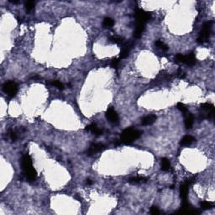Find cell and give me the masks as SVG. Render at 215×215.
I'll list each match as a JSON object with an SVG mask.
<instances>
[{
    "mask_svg": "<svg viewBox=\"0 0 215 215\" xmlns=\"http://www.w3.org/2000/svg\"><path fill=\"white\" fill-rule=\"evenodd\" d=\"M22 167L25 171L26 177L28 178L29 181H34L36 178V171L33 168L32 165V161L29 155H25L22 157Z\"/></svg>",
    "mask_w": 215,
    "mask_h": 215,
    "instance_id": "obj_1",
    "label": "cell"
},
{
    "mask_svg": "<svg viewBox=\"0 0 215 215\" xmlns=\"http://www.w3.org/2000/svg\"><path fill=\"white\" fill-rule=\"evenodd\" d=\"M141 135V132L140 130L129 127V128L125 129L121 134V142L126 145H129L135 140H137Z\"/></svg>",
    "mask_w": 215,
    "mask_h": 215,
    "instance_id": "obj_2",
    "label": "cell"
},
{
    "mask_svg": "<svg viewBox=\"0 0 215 215\" xmlns=\"http://www.w3.org/2000/svg\"><path fill=\"white\" fill-rule=\"evenodd\" d=\"M212 30V22H206L203 26V29L200 32V35L198 38V43H204L209 39Z\"/></svg>",
    "mask_w": 215,
    "mask_h": 215,
    "instance_id": "obj_3",
    "label": "cell"
},
{
    "mask_svg": "<svg viewBox=\"0 0 215 215\" xmlns=\"http://www.w3.org/2000/svg\"><path fill=\"white\" fill-rule=\"evenodd\" d=\"M201 109L203 110L202 116L205 119H211L214 116V106L211 104H201Z\"/></svg>",
    "mask_w": 215,
    "mask_h": 215,
    "instance_id": "obj_4",
    "label": "cell"
},
{
    "mask_svg": "<svg viewBox=\"0 0 215 215\" xmlns=\"http://www.w3.org/2000/svg\"><path fill=\"white\" fill-rule=\"evenodd\" d=\"M135 17L136 18L137 22L145 24V22H147L150 19L151 14H150V13L146 12V11L143 10V9L137 8L136 11L135 13Z\"/></svg>",
    "mask_w": 215,
    "mask_h": 215,
    "instance_id": "obj_5",
    "label": "cell"
},
{
    "mask_svg": "<svg viewBox=\"0 0 215 215\" xmlns=\"http://www.w3.org/2000/svg\"><path fill=\"white\" fill-rule=\"evenodd\" d=\"M3 89L6 94L13 97V96L15 95L18 92V86H17L16 83H14V82H8L4 84Z\"/></svg>",
    "mask_w": 215,
    "mask_h": 215,
    "instance_id": "obj_6",
    "label": "cell"
},
{
    "mask_svg": "<svg viewBox=\"0 0 215 215\" xmlns=\"http://www.w3.org/2000/svg\"><path fill=\"white\" fill-rule=\"evenodd\" d=\"M106 117L111 124H119V115L113 108H109L108 109L107 112H106Z\"/></svg>",
    "mask_w": 215,
    "mask_h": 215,
    "instance_id": "obj_7",
    "label": "cell"
},
{
    "mask_svg": "<svg viewBox=\"0 0 215 215\" xmlns=\"http://www.w3.org/2000/svg\"><path fill=\"white\" fill-rule=\"evenodd\" d=\"M105 149V146L103 144H92L89 147V149L87 151V156H92L95 154L103 151Z\"/></svg>",
    "mask_w": 215,
    "mask_h": 215,
    "instance_id": "obj_8",
    "label": "cell"
},
{
    "mask_svg": "<svg viewBox=\"0 0 215 215\" xmlns=\"http://www.w3.org/2000/svg\"><path fill=\"white\" fill-rule=\"evenodd\" d=\"M192 180H187L184 184H182L180 187V195L182 199L184 200V202H186L187 198V193H188V187L192 184Z\"/></svg>",
    "mask_w": 215,
    "mask_h": 215,
    "instance_id": "obj_9",
    "label": "cell"
},
{
    "mask_svg": "<svg viewBox=\"0 0 215 215\" xmlns=\"http://www.w3.org/2000/svg\"><path fill=\"white\" fill-rule=\"evenodd\" d=\"M144 30H145V24L137 22L136 27H135V32H134V36L135 38H140L142 35V33L144 32Z\"/></svg>",
    "mask_w": 215,
    "mask_h": 215,
    "instance_id": "obj_10",
    "label": "cell"
},
{
    "mask_svg": "<svg viewBox=\"0 0 215 215\" xmlns=\"http://www.w3.org/2000/svg\"><path fill=\"white\" fill-rule=\"evenodd\" d=\"M196 62H197V59H196V56L193 53L188 54L187 56H184L183 63H185L188 66H193V65H195Z\"/></svg>",
    "mask_w": 215,
    "mask_h": 215,
    "instance_id": "obj_11",
    "label": "cell"
},
{
    "mask_svg": "<svg viewBox=\"0 0 215 215\" xmlns=\"http://www.w3.org/2000/svg\"><path fill=\"white\" fill-rule=\"evenodd\" d=\"M184 116H185V121H184L185 127H186V129H191L192 126V124H193V120H194L193 115L188 112Z\"/></svg>",
    "mask_w": 215,
    "mask_h": 215,
    "instance_id": "obj_12",
    "label": "cell"
},
{
    "mask_svg": "<svg viewBox=\"0 0 215 215\" xmlns=\"http://www.w3.org/2000/svg\"><path fill=\"white\" fill-rule=\"evenodd\" d=\"M86 129H87V131H90V132L93 133V134H95L97 135H102L103 134V130L99 129L95 124H92L90 125H88L86 127Z\"/></svg>",
    "mask_w": 215,
    "mask_h": 215,
    "instance_id": "obj_13",
    "label": "cell"
},
{
    "mask_svg": "<svg viewBox=\"0 0 215 215\" xmlns=\"http://www.w3.org/2000/svg\"><path fill=\"white\" fill-rule=\"evenodd\" d=\"M195 141V139L191 135H186L182 139V141L180 142V144L183 146H189Z\"/></svg>",
    "mask_w": 215,
    "mask_h": 215,
    "instance_id": "obj_14",
    "label": "cell"
},
{
    "mask_svg": "<svg viewBox=\"0 0 215 215\" xmlns=\"http://www.w3.org/2000/svg\"><path fill=\"white\" fill-rule=\"evenodd\" d=\"M156 120V117L151 114V115L145 116V118L141 120V123H142L143 125H150V124L155 123Z\"/></svg>",
    "mask_w": 215,
    "mask_h": 215,
    "instance_id": "obj_15",
    "label": "cell"
},
{
    "mask_svg": "<svg viewBox=\"0 0 215 215\" xmlns=\"http://www.w3.org/2000/svg\"><path fill=\"white\" fill-rule=\"evenodd\" d=\"M161 166L162 171H169L171 169V163H170L169 160L166 159V158H162L161 162Z\"/></svg>",
    "mask_w": 215,
    "mask_h": 215,
    "instance_id": "obj_16",
    "label": "cell"
},
{
    "mask_svg": "<svg viewBox=\"0 0 215 215\" xmlns=\"http://www.w3.org/2000/svg\"><path fill=\"white\" fill-rule=\"evenodd\" d=\"M148 179L144 177H134L129 180V182L131 184H137V183H141V182H145Z\"/></svg>",
    "mask_w": 215,
    "mask_h": 215,
    "instance_id": "obj_17",
    "label": "cell"
},
{
    "mask_svg": "<svg viewBox=\"0 0 215 215\" xmlns=\"http://www.w3.org/2000/svg\"><path fill=\"white\" fill-rule=\"evenodd\" d=\"M103 25L105 28H111L114 26V20L111 19V18H105L104 20V23H103Z\"/></svg>",
    "mask_w": 215,
    "mask_h": 215,
    "instance_id": "obj_18",
    "label": "cell"
},
{
    "mask_svg": "<svg viewBox=\"0 0 215 215\" xmlns=\"http://www.w3.org/2000/svg\"><path fill=\"white\" fill-rule=\"evenodd\" d=\"M109 41L112 43H114V44H122L124 42L123 38L120 37V36H111L109 38Z\"/></svg>",
    "mask_w": 215,
    "mask_h": 215,
    "instance_id": "obj_19",
    "label": "cell"
},
{
    "mask_svg": "<svg viewBox=\"0 0 215 215\" xmlns=\"http://www.w3.org/2000/svg\"><path fill=\"white\" fill-rule=\"evenodd\" d=\"M156 46H157L158 49H160L161 50L165 51V50H168V46H166L165 43H163L161 41H157L156 42Z\"/></svg>",
    "mask_w": 215,
    "mask_h": 215,
    "instance_id": "obj_20",
    "label": "cell"
},
{
    "mask_svg": "<svg viewBox=\"0 0 215 215\" xmlns=\"http://www.w3.org/2000/svg\"><path fill=\"white\" fill-rule=\"evenodd\" d=\"M213 207V204L210 202H207V201H204L203 203H201V207L204 209V210H207V209H210L212 207Z\"/></svg>",
    "mask_w": 215,
    "mask_h": 215,
    "instance_id": "obj_21",
    "label": "cell"
},
{
    "mask_svg": "<svg viewBox=\"0 0 215 215\" xmlns=\"http://www.w3.org/2000/svg\"><path fill=\"white\" fill-rule=\"evenodd\" d=\"M177 108H178V109L182 112L184 115H185V114H186L188 113V111H187V108H186V106H185V105H184L183 104H182V103H179V104H177Z\"/></svg>",
    "mask_w": 215,
    "mask_h": 215,
    "instance_id": "obj_22",
    "label": "cell"
},
{
    "mask_svg": "<svg viewBox=\"0 0 215 215\" xmlns=\"http://www.w3.org/2000/svg\"><path fill=\"white\" fill-rule=\"evenodd\" d=\"M129 49H127V48H122V50L120 51V57L121 58H125L129 56Z\"/></svg>",
    "mask_w": 215,
    "mask_h": 215,
    "instance_id": "obj_23",
    "label": "cell"
},
{
    "mask_svg": "<svg viewBox=\"0 0 215 215\" xmlns=\"http://www.w3.org/2000/svg\"><path fill=\"white\" fill-rule=\"evenodd\" d=\"M175 62L177 63H183L184 62V56L182 54H177L175 56Z\"/></svg>",
    "mask_w": 215,
    "mask_h": 215,
    "instance_id": "obj_24",
    "label": "cell"
},
{
    "mask_svg": "<svg viewBox=\"0 0 215 215\" xmlns=\"http://www.w3.org/2000/svg\"><path fill=\"white\" fill-rule=\"evenodd\" d=\"M34 7H35V3L34 2H28V3L25 4V8H26V10L28 12L31 11L34 8Z\"/></svg>",
    "mask_w": 215,
    "mask_h": 215,
    "instance_id": "obj_25",
    "label": "cell"
},
{
    "mask_svg": "<svg viewBox=\"0 0 215 215\" xmlns=\"http://www.w3.org/2000/svg\"><path fill=\"white\" fill-rule=\"evenodd\" d=\"M51 84H52L53 86H55V87H57L58 89H61V90H62V89L64 88V85H63L62 83L58 82V81H53V82L51 83Z\"/></svg>",
    "mask_w": 215,
    "mask_h": 215,
    "instance_id": "obj_26",
    "label": "cell"
},
{
    "mask_svg": "<svg viewBox=\"0 0 215 215\" xmlns=\"http://www.w3.org/2000/svg\"><path fill=\"white\" fill-rule=\"evenodd\" d=\"M119 65H120V60L119 59H114L111 62V66L113 68H115L117 69L119 67Z\"/></svg>",
    "mask_w": 215,
    "mask_h": 215,
    "instance_id": "obj_27",
    "label": "cell"
},
{
    "mask_svg": "<svg viewBox=\"0 0 215 215\" xmlns=\"http://www.w3.org/2000/svg\"><path fill=\"white\" fill-rule=\"evenodd\" d=\"M150 213H151V214H153V215H157L160 213V210L158 209V207H155V206L150 207Z\"/></svg>",
    "mask_w": 215,
    "mask_h": 215,
    "instance_id": "obj_28",
    "label": "cell"
},
{
    "mask_svg": "<svg viewBox=\"0 0 215 215\" xmlns=\"http://www.w3.org/2000/svg\"><path fill=\"white\" fill-rule=\"evenodd\" d=\"M9 136H10V139H11L13 141H16L17 138H18L16 132H14V131H11V132L9 133Z\"/></svg>",
    "mask_w": 215,
    "mask_h": 215,
    "instance_id": "obj_29",
    "label": "cell"
},
{
    "mask_svg": "<svg viewBox=\"0 0 215 215\" xmlns=\"http://www.w3.org/2000/svg\"><path fill=\"white\" fill-rule=\"evenodd\" d=\"M92 182L90 179H87V185H92Z\"/></svg>",
    "mask_w": 215,
    "mask_h": 215,
    "instance_id": "obj_30",
    "label": "cell"
}]
</instances>
